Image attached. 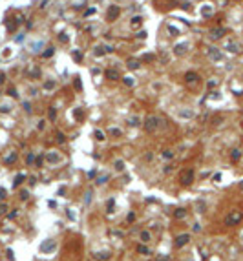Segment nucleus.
Masks as SVG:
<instances>
[{
	"mask_svg": "<svg viewBox=\"0 0 243 261\" xmlns=\"http://www.w3.org/2000/svg\"><path fill=\"white\" fill-rule=\"evenodd\" d=\"M241 219H243V214H241V212H232V214H228V217L225 219V223H227L228 226H232V225H238Z\"/></svg>",
	"mask_w": 243,
	"mask_h": 261,
	"instance_id": "nucleus-1",
	"label": "nucleus"
},
{
	"mask_svg": "<svg viewBox=\"0 0 243 261\" xmlns=\"http://www.w3.org/2000/svg\"><path fill=\"white\" fill-rule=\"evenodd\" d=\"M192 181H194V170H185L181 174V184L188 186V184H192Z\"/></svg>",
	"mask_w": 243,
	"mask_h": 261,
	"instance_id": "nucleus-2",
	"label": "nucleus"
},
{
	"mask_svg": "<svg viewBox=\"0 0 243 261\" xmlns=\"http://www.w3.org/2000/svg\"><path fill=\"white\" fill-rule=\"evenodd\" d=\"M188 241H190V236L188 234H181V236H177L176 239H174V246H176V248H181V246H185Z\"/></svg>",
	"mask_w": 243,
	"mask_h": 261,
	"instance_id": "nucleus-3",
	"label": "nucleus"
},
{
	"mask_svg": "<svg viewBox=\"0 0 243 261\" xmlns=\"http://www.w3.org/2000/svg\"><path fill=\"white\" fill-rule=\"evenodd\" d=\"M157 126H159V119L157 117H148L146 122H144V130H146V132H154Z\"/></svg>",
	"mask_w": 243,
	"mask_h": 261,
	"instance_id": "nucleus-4",
	"label": "nucleus"
},
{
	"mask_svg": "<svg viewBox=\"0 0 243 261\" xmlns=\"http://www.w3.org/2000/svg\"><path fill=\"white\" fill-rule=\"evenodd\" d=\"M55 245H57V243H55L53 239H46V241H44L42 245H40V250H42V252H48V254H50V252H53Z\"/></svg>",
	"mask_w": 243,
	"mask_h": 261,
	"instance_id": "nucleus-5",
	"label": "nucleus"
},
{
	"mask_svg": "<svg viewBox=\"0 0 243 261\" xmlns=\"http://www.w3.org/2000/svg\"><path fill=\"white\" fill-rule=\"evenodd\" d=\"M174 217L176 219H185L186 217V210L185 208H176L174 210Z\"/></svg>",
	"mask_w": 243,
	"mask_h": 261,
	"instance_id": "nucleus-6",
	"label": "nucleus"
},
{
	"mask_svg": "<svg viewBox=\"0 0 243 261\" xmlns=\"http://www.w3.org/2000/svg\"><path fill=\"white\" fill-rule=\"evenodd\" d=\"M137 252H139V254H144V256H150V254H152V250L148 248L146 245H139V246H137Z\"/></svg>",
	"mask_w": 243,
	"mask_h": 261,
	"instance_id": "nucleus-7",
	"label": "nucleus"
},
{
	"mask_svg": "<svg viewBox=\"0 0 243 261\" xmlns=\"http://www.w3.org/2000/svg\"><path fill=\"white\" fill-rule=\"evenodd\" d=\"M48 157H50V163H51V164H55V163H59V161H60V155H59V154H55V152H53V154H50Z\"/></svg>",
	"mask_w": 243,
	"mask_h": 261,
	"instance_id": "nucleus-8",
	"label": "nucleus"
},
{
	"mask_svg": "<svg viewBox=\"0 0 243 261\" xmlns=\"http://www.w3.org/2000/svg\"><path fill=\"white\" fill-rule=\"evenodd\" d=\"M199 80V77L196 73H186V82H197Z\"/></svg>",
	"mask_w": 243,
	"mask_h": 261,
	"instance_id": "nucleus-9",
	"label": "nucleus"
},
{
	"mask_svg": "<svg viewBox=\"0 0 243 261\" xmlns=\"http://www.w3.org/2000/svg\"><path fill=\"white\" fill-rule=\"evenodd\" d=\"M15 161H17V154H15V152H13V154H9L8 157H6V164H13Z\"/></svg>",
	"mask_w": 243,
	"mask_h": 261,
	"instance_id": "nucleus-10",
	"label": "nucleus"
},
{
	"mask_svg": "<svg viewBox=\"0 0 243 261\" xmlns=\"http://www.w3.org/2000/svg\"><path fill=\"white\" fill-rule=\"evenodd\" d=\"M141 241H144V243H148V241H150V234H148V230H143V232H141Z\"/></svg>",
	"mask_w": 243,
	"mask_h": 261,
	"instance_id": "nucleus-11",
	"label": "nucleus"
},
{
	"mask_svg": "<svg viewBox=\"0 0 243 261\" xmlns=\"http://www.w3.org/2000/svg\"><path fill=\"white\" fill-rule=\"evenodd\" d=\"M22 181H24V175H22V174H20V175H17V179H15V183H13V188H17V186H18V184H20V183H22Z\"/></svg>",
	"mask_w": 243,
	"mask_h": 261,
	"instance_id": "nucleus-12",
	"label": "nucleus"
},
{
	"mask_svg": "<svg viewBox=\"0 0 243 261\" xmlns=\"http://www.w3.org/2000/svg\"><path fill=\"white\" fill-rule=\"evenodd\" d=\"M230 157H232V159H234V161H238V159H239V157H241V152H239V150H232V154H230Z\"/></svg>",
	"mask_w": 243,
	"mask_h": 261,
	"instance_id": "nucleus-13",
	"label": "nucleus"
},
{
	"mask_svg": "<svg viewBox=\"0 0 243 261\" xmlns=\"http://www.w3.org/2000/svg\"><path fill=\"white\" fill-rule=\"evenodd\" d=\"M126 221H128V223H134V221H135V212H128Z\"/></svg>",
	"mask_w": 243,
	"mask_h": 261,
	"instance_id": "nucleus-14",
	"label": "nucleus"
},
{
	"mask_svg": "<svg viewBox=\"0 0 243 261\" xmlns=\"http://www.w3.org/2000/svg\"><path fill=\"white\" fill-rule=\"evenodd\" d=\"M27 197H29V192H27V190H22V192H20V199H22V201H26Z\"/></svg>",
	"mask_w": 243,
	"mask_h": 261,
	"instance_id": "nucleus-15",
	"label": "nucleus"
},
{
	"mask_svg": "<svg viewBox=\"0 0 243 261\" xmlns=\"http://www.w3.org/2000/svg\"><path fill=\"white\" fill-rule=\"evenodd\" d=\"M35 159H37V161H35V164H37V166H42V163H44V157H42V155L35 157Z\"/></svg>",
	"mask_w": 243,
	"mask_h": 261,
	"instance_id": "nucleus-16",
	"label": "nucleus"
},
{
	"mask_svg": "<svg viewBox=\"0 0 243 261\" xmlns=\"http://www.w3.org/2000/svg\"><path fill=\"white\" fill-rule=\"evenodd\" d=\"M163 157H165V159H172V157H174V152L166 150V152H163Z\"/></svg>",
	"mask_w": 243,
	"mask_h": 261,
	"instance_id": "nucleus-17",
	"label": "nucleus"
},
{
	"mask_svg": "<svg viewBox=\"0 0 243 261\" xmlns=\"http://www.w3.org/2000/svg\"><path fill=\"white\" fill-rule=\"evenodd\" d=\"M33 159H35L33 154H27V155H26V163H27V164H33V163H35Z\"/></svg>",
	"mask_w": 243,
	"mask_h": 261,
	"instance_id": "nucleus-18",
	"label": "nucleus"
},
{
	"mask_svg": "<svg viewBox=\"0 0 243 261\" xmlns=\"http://www.w3.org/2000/svg\"><path fill=\"white\" fill-rule=\"evenodd\" d=\"M8 214V204H0V216Z\"/></svg>",
	"mask_w": 243,
	"mask_h": 261,
	"instance_id": "nucleus-19",
	"label": "nucleus"
},
{
	"mask_svg": "<svg viewBox=\"0 0 243 261\" xmlns=\"http://www.w3.org/2000/svg\"><path fill=\"white\" fill-rule=\"evenodd\" d=\"M97 259H110V254H97Z\"/></svg>",
	"mask_w": 243,
	"mask_h": 261,
	"instance_id": "nucleus-20",
	"label": "nucleus"
},
{
	"mask_svg": "<svg viewBox=\"0 0 243 261\" xmlns=\"http://www.w3.org/2000/svg\"><path fill=\"white\" fill-rule=\"evenodd\" d=\"M113 203H115L113 199H108V212H112V210H113Z\"/></svg>",
	"mask_w": 243,
	"mask_h": 261,
	"instance_id": "nucleus-21",
	"label": "nucleus"
},
{
	"mask_svg": "<svg viewBox=\"0 0 243 261\" xmlns=\"http://www.w3.org/2000/svg\"><path fill=\"white\" fill-rule=\"evenodd\" d=\"M223 33H225V29H218V31H214V33H212V37H221Z\"/></svg>",
	"mask_w": 243,
	"mask_h": 261,
	"instance_id": "nucleus-22",
	"label": "nucleus"
},
{
	"mask_svg": "<svg viewBox=\"0 0 243 261\" xmlns=\"http://www.w3.org/2000/svg\"><path fill=\"white\" fill-rule=\"evenodd\" d=\"M6 256H8V259H9V261H13V259H15V254H13L11 250H8V252H6Z\"/></svg>",
	"mask_w": 243,
	"mask_h": 261,
	"instance_id": "nucleus-23",
	"label": "nucleus"
},
{
	"mask_svg": "<svg viewBox=\"0 0 243 261\" xmlns=\"http://www.w3.org/2000/svg\"><path fill=\"white\" fill-rule=\"evenodd\" d=\"M106 181H108V175H104V177H99V179H97V183H99V184L106 183Z\"/></svg>",
	"mask_w": 243,
	"mask_h": 261,
	"instance_id": "nucleus-24",
	"label": "nucleus"
},
{
	"mask_svg": "<svg viewBox=\"0 0 243 261\" xmlns=\"http://www.w3.org/2000/svg\"><path fill=\"white\" fill-rule=\"evenodd\" d=\"M115 168H117V170H123V168H124L123 161H117V163H115Z\"/></svg>",
	"mask_w": 243,
	"mask_h": 261,
	"instance_id": "nucleus-25",
	"label": "nucleus"
},
{
	"mask_svg": "<svg viewBox=\"0 0 243 261\" xmlns=\"http://www.w3.org/2000/svg\"><path fill=\"white\" fill-rule=\"evenodd\" d=\"M17 214H18V212H17V210H13V212H9V214H8V217H9V219H15V217H17Z\"/></svg>",
	"mask_w": 243,
	"mask_h": 261,
	"instance_id": "nucleus-26",
	"label": "nucleus"
},
{
	"mask_svg": "<svg viewBox=\"0 0 243 261\" xmlns=\"http://www.w3.org/2000/svg\"><path fill=\"white\" fill-rule=\"evenodd\" d=\"M108 77H110V79H117L119 75H117V71H115V73H113V71H108Z\"/></svg>",
	"mask_w": 243,
	"mask_h": 261,
	"instance_id": "nucleus-27",
	"label": "nucleus"
},
{
	"mask_svg": "<svg viewBox=\"0 0 243 261\" xmlns=\"http://www.w3.org/2000/svg\"><path fill=\"white\" fill-rule=\"evenodd\" d=\"M155 261H168V256H159Z\"/></svg>",
	"mask_w": 243,
	"mask_h": 261,
	"instance_id": "nucleus-28",
	"label": "nucleus"
},
{
	"mask_svg": "<svg viewBox=\"0 0 243 261\" xmlns=\"http://www.w3.org/2000/svg\"><path fill=\"white\" fill-rule=\"evenodd\" d=\"M90 199H92V192H88V195H86V199H84L86 204H90Z\"/></svg>",
	"mask_w": 243,
	"mask_h": 261,
	"instance_id": "nucleus-29",
	"label": "nucleus"
},
{
	"mask_svg": "<svg viewBox=\"0 0 243 261\" xmlns=\"http://www.w3.org/2000/svg\"><path fill=\"white\" fill-rule=\"evenodd\" d=\"M88 177H90V179H93V177H95V170H92V172H90V174H88Z\"/></svg>",
	"mask_w": 243,
	"mask_h": 261,
	"instance_id": "nucleus-30",
	"label": "nucleus"
},
{
	"mask_svg": "<svg viewBox=\"0 0 243 261\" xmlns=\"http://www.w3.org/2000/svg\"><path fill=\"white\" fill-rule=\"evenodd\" d=\"M95 137H97V139H104V135H102L101 132H97V133H95Z\"/></svg>",
	"mask_w": 243,
	"mask_h": 261,
	"instance_id": "nucleus-31",
	"label": "nucleus"
},
{
	"mask_svg": "<svg viewBox=\"0 0 243 261\" xmlns=\"http://www.w3.org/2000/svg\"><path fill=\"white\" fill-rule=\"evenodd\" d=\"M50 117H51V119H55V110H53V108L50 110Z\"/></svg>",
	"mask_w": 243,
	"mask_h": 261,
	"instance_id": "nucleus-32",
	"label": "nucleus"
},
{
	"mask_svg": "<svg viewBox=\"0 0 243 261\" xmlns=\"http://www.w3.org/2000/svg\"><path fill=\"white\" fill-rule=\"evenodd\" d=\"M128 66H130V68H137L139 64H137V62H128Z\"/></svg>",
	"mask_w": 243,
	"mask_h": 261,
	"instance_id": "nucleus-33",
	"label": "nucleus"
},
{
	"mask_svg": "<svg viewBox=\"0 0 243 261\" xmlns=\"http://www.w3.org/2000/svg\"><path fill=\"white\" fill-rule=\"evenodd\" d=\"M4 197H6V192H4V190H0V199H4Z\"/></svg>",
	"mask_w": 243,
	"mask_h": 261,
	"instance_id": "nucleus-34",
	"label": "nucleus"
},
{
	"mask_svg": "<svg viewBox=\"0 0 243 261\" xmlns=\"http://www.w3.org/2000/svg\"><path fill=\"white\" fill-rule=\"evenodd\" d=\"M239 186H241V190H243V181H241V184H239Z\"/></svg>",
	"mask_w": 243,
	"mask_h": 261,
	"instance_id": "nucleus-35",
	"label": "nucleus"
}]
</instances>
